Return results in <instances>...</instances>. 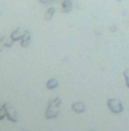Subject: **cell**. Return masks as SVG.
I'll return each mask as SVG.
<instances>
[{"mask_svg": "<svg viewBox=\"0 0 129 131\" xmlns=\"http://www.w3.org/2000/svg\"><path fill=\"white\" fill-rule=\"evenodd\" d=\"M108 107H109V110L114 111V113H120V111L123 110V107H122V104H120L119 99H109V101H108Z\"/></svg>", "mask_w": 129, "mask_h": 131, "instance_id": "obj_1", "label": "cell"}, {"mask_svg": "<svg viewBox=\"0 0 129 131\" xmlns=\"http://www.w3.org/2000/svg\"><path fill=\"white\" fill-rule=\"evenodd\" d=\"M73 110H74L76 113H82V111L85 110V105H84L82 102H74V104H73Z\"/></svg>", "mask_w": 129, "mask_h": 131, "instance_id": "obj_5", "label": "cell"}, {"mask_svg": "<svg viewBox=\"0 0 129 131\" xmlns=\"http://www.w3.org/2000/svg\"><path fill=\"white\" fill-rule=\"evenodd\" d=\"M26 32H28V31H24V29H17V31H14V32H12L11 37H12V40H14V41H17V40H21V38H23V35H24Z\"/></svg>", "mask_w": 129, "mask_h": 131, "instance_id": "obj_4", "label": "cell"}, {"mask_svg": "<svg viewBox=\"0 0 129 131\" xmlns=\"http://www.w3.org/2000/svg\"><path fill=\"white\" fill-rule=\"evenodd\" d=\"M53 14H55V9H53V8H50V9H49V11L46 12V15H44V18H46V20H50V18L53 17Z\"/></svg>", "mask_w": 129, "mask_h": 131, "instance_id": "obj_9", "label": "cell"}, {"mask_svg": "<svg viewBox=\"0 0 129 131\" xmlns=\"http://www.w3.org/2000/svg\"><path fill=\"white\" fill-rule=\"evenodd\" d=\"M2 49H3V43L0 41V50H2Z\"/></svg>", "mask_w": 129, "mask_h": 131, "instance_id": "obj_13", "label": "cell"}, {"mask_svg": "<svg viewBox=\"0 0 129 131\" xmlns=\"http://www.w3.org/2000/svg\"><path fill=\"white\" fill-rule=\"evenodd\" d=\"M56 116H58V105H55V104L50 102V105H49V108L46 111V117L52 119V117H56Z\"/></svg>", "mask_w": 129, "mask_h": 131, "instance_id": "obj_2", "label": "cell"}, {"mask_svg": "<svg viewBox=\"0 0 129 131\" xmlns=\"http://www.w3.org/2000/svg\"><path fill=\"white\" fill-rule=\"evenodd\" d=\"M125 76H126V84H128V87H129V70L125 72Z\"/></svg>", "mask_w": 129, "mask_h": 131, "instance_id": "obj_11", "label": "cell"}, {"mask_svg": "<svg viewBox=\"0 0 129 131\" xmlns=\"http://www.w3.org/2000/svg\"><path fill=\"white\" fill-rule=\"evenodd\" d=\"M0 41H2V43H3V46H6V47H11V46H12V43H14L12 37H9V38H2Z\"/></svg>", "mask_w": 129, "mask_h": 131, "instance_id": "obj_8", "label": "cell"}, {"mask_svg": "<svg viewBox=\"0 0 129 131\" xmlns=\"http://www.w3.org/2000/svg\"><path fill=\"white\" fill-rule=\"evenodd\" d=\"M56 85H58V81H56V79H50V81L47 82V89H50V90L55 89Z\"/></svg>", "mask_w": 129, "mask_h": 131, "instance_id": "obj_10", "label": "cell"}, {"mask_svg": "<svg viewBox=\"0 0 129 131\" xmlns=\"http://www.w3.org/2000/svg\"><path fill=\"white\" fill-rule=\"evenodd\" d=\"M3 108L6 110V114H8V117H9L12 122H15V121H17V114H15V111L11 108V105H9V104H5V105H3Z\"/></svg>", "mask_w": 129, "mask_h": 131, "instance_id": "obj_3", "label": "cell"}, {"mask_svg": "<svg viewBox=\"0 0 129 131\" xmlns=\"http://www.w3.org/2000/svg\"><path fill=\"white\" fill-rule=\"evenodd\" d=\"M71 6H73L71 0H64V3H62V11H64V12L70 11V9H71Z\"/></svg>", "mask_w": 129, "mask_h": 131, "instance_id": "obj_7", "label": "cell"}, {"mask_svg": "<svg viewBox=\"0 0 129 131\" xmlns=\"http://www.w3.org/2000/svg\"><path fill=\"white\" fill-rule=\"evenodd\" d=\"M43 3H49V2H52V0H41Z\"/></svg>", "mask_w": 129, "mask_h": 131, "instance_id": "obj_12", "label": "cell"}, {"mask_svg": "<svg viewBox=\"0 0 129 131\" xmlns=\"http://www.w3.org/2000/svg\"><path fill=\"white\" fill-rule=\"evenodd\" d=\"M20 43H21V46H24V47H26V46L31 43V34H29V32L24 34V35H23V38L20 40Z\"/></svg>", "mask_w": 129, "mask_h": 131, "instance_id": "obj_6", "label": "cell"}]
</instances>
